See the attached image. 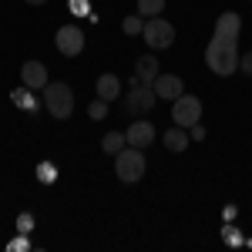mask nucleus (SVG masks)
<instances>
[{"label": "nucleus", "mask_w": 252, "mask_h": 252, "mask_svg": "<svg viewBox=\"0 0 252 252\" xmlns=\"http://www.w3.org/2000/svg\"><path fill=\"white\" fill-rule=\"evenodd\" d=\"M94 91H97V97H104V101L111 104V101L121 94V81H118V74H101L97 84H94Z\"/></svg>", "instance_id": "nucleus-12"}, {"label": "nucleus", "mask_w": 252, "mask_h": 252, "mask_svg": "<svg viewBox=\"0 0 252 252\" xmlns=\"http://www.w3.org/2000/svg\"><path fill=\"white\" fill-rule=\"evenodd\" d=\"M172 118L178 128H192L198 125V118H202V101L195 94H178L172 101Z\"/></svg>", "instance_id": "nucleus-5"}, {"label": "nucleus", "mask_w": 252, "mask_h": 252, "mask_svg": "<svg viewBox=\"0 0 252 252\" xmlns=\"http://www.w3.org/2000/svg\"><path fill=\"white\" fill-rule=\"evenodd\" d=\"M239 51H235V40H225V37H212L209 47H205V64L212 67V74L219 78H229L239 71Z\"/></svg>", "instance_id": "nucleus-1"}, {"label": "nucleus", "mask_w": 252, "mask_h": 252, "mask_svg": "<svg viewBox=\"0 0 252 252\" xmlns=\"http://www.w3.org/2000/svg\"><path fill=\"white\" fill-rule=\"evenodd\" d=\"M24 3H31V7H40V3H47V0H24Z\"/></svg>", "instance_id": "nucleus-28"}, {"label": "nucleus", "mask_w": 252, "mask_h": 252, "mask_svg": "<svg viewBox=\"0 0 252 252\" xmlns=\"http://www.w3.org/2000/svg\"><path fill=\"white\" fill-rule=\"evenodd\" d=\"M158 74H161V71H158V61L155 58H138V64H135L138 84H155Z\"/></svg>", "instance_id": "nucleus-13"}, {"label": "nucleus", "mask_w": 252, "mask_h": 252, "mask_svg": "<svg viewBox=\"0 0 252 252\" xmlns=\"http://www.w3.org/2000/svg\"><path fill=\"white\" fill-rule=\"evenodd\" d=\"M104 115H108V101H104V97L91 101V108H88V118H91V121H101Z\"/></svg>", "instance_id": "nucleus-20"}, {"label": "nucleus", "mask_w": 252, "mask_h": 252, "mask_svg": "<svg viewBox=\"0 0 252 252\" xmlns=\"http://www.w3.org/2000/svg\"><path fill=\"white\" fill-rule=\"evenodd\" d=\"M152 88H155V94L165 97V101H175L178 94H185V84H182L178 74H158Z\"/></svg>", "instance_id": "nucleus-10"}, {"label": "nucleus", "mask_w": 252, "mask_h": 252, "mask_svg": "<svg viewBox=\"0 0 252 252\" xmlns=\"http://www.w3.org/2000/svg\"><path fill=\"white\" fill-rule=\"evenodd\" d=\"M17 232H27V235L34 232V215H31V212H20L17 215Z\"/></svg>", "instance_id": "nucleus-22"}, {"label": "nucleus", "mask_w": 252, "mask_h": 252, "mask_svg": "<svg viewBox=\"0 0 252 252\" xmlns=\"http://www.w3.org/2000/svg\"><path fill=\"white\" fill-rule=\"evenodd\" d=\"M239 71H246V74L252 78V51H249V54H242V58H239Z\"/></svg>", "instance_id": "nucleus-25"}, {"label": "nucleus", "mask_w": 252, "mask_h": 252, "mask_svg": "<svg viewBox=\"0 0 252 252\" xmlns=\"http://www.w3.org/2000/svg\"><path fill=\"white\" fill-rule=\"evenodd\" d=\"M44 108L51 111V118L67 121V118L74 115V91L64 81H47V88H44Z\"/></svg>", "instance_id": "nucleus-2"}, {"label": "nucleus", "mask_w": 252, "mask_h": 252, "mask_svg": "<svg viewBox=\"0 0 252 252\" xmlns=\"http://www.w3.org/2000/svg\"><path fill=\"white\" fill-rule=\"evenodd\" d=\"M189 141H192V138L185 135V128H178V125L165 131V148H168V152H185V148H189Z\"/></svg>", "instance_id": "nucleus-14"}, {"label": "nucleus", "mask_w": 252, "mask_h": 252, "mask_svg": "<svg viewBox=\"0 0 252 252\" xmlns=\"http://www.w3.org/2000/svg\"><path fill=\"white\" fill-rule=\"evenodd\" d=\"M7 249H31V242H27V232H20L17 239H10V242H7Z\"/></svg>", "instance_id": "nucleus-23"}, {"label": "nucleus", "mask_w": 252, "mask_h": 252, "mask_svg": "<svg viewBox=\"0 0 252 252\" xmlns=\"http://www.w3.org/2000/svg\"><path fill=\"white\" fill-rule=\"evenodd\" d=\"M54 44H58V51L64 58H78L81 51H84V34H81V27L67 24V27H61L58 34H54Z\"/></svg>", "instance_id": "nucleus-7"}, {"label": "nucleus", "mask_w": 252, "mask_h": 252, "mask_svg": "<svg viewBox=\"0 0 252 252\" xmlns=\"http://www.w3.org/2000/svg\"><path fill=\"white\" fill-rule=\"evenodd\" d=\"M37 178L44 182V185H51V182L58 178V168H54L51 161H40V165H37Z\"/></svg>", "instance_id": "nucleus-19"}, {"label": "nucleus", "mask_w": 252, "mask_h": 252, "mask_svg": "<svg viewBox=\"0 0 252 252\" xmlns=\"http://www.w3.org/2000/svg\"><path fill=\"white\" fill-rule=\"evenodd\" d=\"M125 145H128L125 131H108V135L101 138V148H104V155H118V152H121Z\"/></svg>", "instance_id": "nucleus-16"}, {"label": "nucleus", "mask_w": 252, "mask_h": 252, "mask_svg": "<svg viewBox=\"0 0 252 252\" xmlns=\"http://www.w3.org/2000/svg\"><path fill=\"white\" fill-rule=\"evenodd\" d=\"M239 31H242V20H239V14H232V10H225L222 17L215 20V37L235 40V37H239Z\"/></svg>", "instance_id": "nucleus-11"}, {"label": "nucleus", "mask_w": 252, "mask_h": 252, "mask_svg": "<svg viewBox=\"0 0 252 252\" xmlns=\"http://www.w3.org/2000/svg\"><path fill=\"white\" fill-rule=\"evenodd\" d=\"M141 37H145V44H148V47L165 51V47H172V40H175V27L168 24V20H161V17H148V20H145Z\"/></svg>", "instance_id": "nucleus-4"}, {"label": "nucleus", "mask_w": 252, "mask_h": 252, "mask_svg": "<svg viewBox=\"0 0 252 252\" xmlns=\"http://www.w3.org/2000/svg\"><path fill=\"white\" fill-rule=\"evenodd\" d=\"M222 239H225L229 246H242V232H239L235 225H229V222L222 225Z\"/></svg>", "instance_id": "nucleus-21"}, {"label": "nucleus", "mask_w": 252, "mask_h": 252, "mask_svg": "<svg viewBox=\"0 0 252 252\" xmlns=\"http://www.w3.org/2000/svg\"><path fill=\"white\" fill-rule=\"evenodd\" d=\"M155 88L152 84H135L128 94H125V108H128V115H148L152 108H155Z\"/></svg>", "instance_id": "nucleus-6"}, {"label": "nucleus", "mask_w": 252, "mask_h": 252, "mask_svg": "<svg viewBox=\"0 0 252 252\" xmlns=\"http://www.w3.org/2000/svg\"><path fill=\"white\" fill-rule=\"evenodd\" d=\"M10 101L17 104L20 111H37V97L31 94V88H27V84L17 88V91H10Z\"/></svg>", "instance_id": "nucleus-15"}, {"label": "nucleus", "mask_w": 252, "mask_h": 252, "mask_svg": "<svg viewBox=\"0 0 252 252\" xmlns=\"http://www.w3.org/2000/svg\"><path fill=\"white\" fill-rule=\"evenodd\" d=\"M20 81H24L31 91H44V88H47V67H44L40 61H24Z\"/></svg>", "instance_id": "nucleus-8"}, {"label": "nucleus", "mask_w": 252, "mask_h": 252, "mask_svg": "<svg viewBox=\"0 0 252 252\" xmlns=\"http://www.w3.org/2000/svg\"><path fill=\"white\" fill-rule=\"evenodd\" d=\"M165 10V0H138V14L141 17H158Z\"/></svg>", "instance_id": "nucleus-17"}, {"label": "nucleus", "mask_w": 252, "mask_h": 252, "mask_svg": "<svg viewBox=\"0 0 252 252\" xmlns=\"http://www.w3.org/2000/svg\"><path fill=\"white\" fill-rule=\"evenodd\" d=\"M189 138H192V141H202V138H205V128H202V125H192V128H189Z\"/></svg>", "instance_id": "nucleus-26"}, {"label": "nucleus", "mask_w": 252, "mask_h": 252, "mask_svg": "<svg viewBox=\"0 0 252 252\" xmlns=\"http://www.w3.org/2000/svg\"><path fill=\"white\" fill-rule=\"evenodd\" d=\"M145 148H135V145H125L121 152L115 155V172L121 182H138L145 178Z\"/></svg>", "instance_id": "nucleus-3"}, {"label": "nucleus", "mask_w": 252, "mask_h": 252, "mask_svg": "<svg viewBox=\"0 0 252 252\" xmlns=\"http://www.w3.org/2000/svg\"><path fill=\"white\" fill-rule=\"evenodd\" d=\"M121 31H125V34H141V31H145V17H141V14H131V17H125Z\"/></svg>", "instance_id": "nucleus-18"}, {"label": "nucleus", "mask_w": 252, "mask_h": 252, "mask_svg": "<svg viewBox=\"0 0 252 252\" xmlns=\"http://www.w3.org/2000/svg\"><path fill=\"white\" fill-rule=\"evenodd\" d=\"M71 10H74L78 17H84V14H91V7H88V0H71Z\"/></svg>", "instance_id": "nucleus-24"}, {"label": "nucleus", "mask_w": 252, "mask_h": 252, "mask_svg": "<svg viewBox=\"0 0 252 252\" xmlns=\"http://www.w3.org/2000/svg\"><path fill=\"white\" fill-rule=\"evenodd\" d=\"M125 138H128V145H135V148H148L152 141H155V128H152V121H131V128L125 131Z\"/></svg>", "instance_id": "nucleus-9"}, {"label": "nucleus", "mask_w": 252, "mask_h": 252, "mask_svg": "<svg viewBox=\"0 0 252 252\" xmlns=\"http://www.w3.org/2000/svg\"><path fill=\"white\" fill-rule=\"evenodd\" d=\"M235 212H239L235 205H225V209H222V222H232V219H235Z\"/></svg>", "instance_id": "nucleus-27"}]
</instances>
